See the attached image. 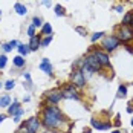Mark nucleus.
Instances as JSON below:
<instances>
[{
  "label": "nucleus",
  "mask_w": 133,
  "mask_h": 133,
  "mask_svg": "<svg viewBox=\"0 0 133 133\" xmlns=\"http://www.w3.org/2000/svg\"><path fill=\"white\" fill-rule=\"evenodd\" d=\"M25 125L28 127V130H29V132H32V133H38L41 122H40V119H38L37 116H32V118H29V119H28L26 122H25Z\"/></svg>",
  "instance_id": "nucleus-8"
},
{
  "label": "nucleus",
  "mask_w": 133,
  "mask_h": 133,
  "mask_svg": "<svg viewBox=\"0 0 133 133\" xmlns=\"http://www.w3.org/2000/svg\"><path fill=\"white\" fill-rule=\"evenodd\" d=\"M80 70H81V74H83V77H84V80H89V78L92 77V74H93V70L89 66H86V64H83Z\"/></svg>",
  "instance_id": "nucleus-15"
},
{
  "label": "nucleus",
  "mask_w": 133,
  "mask_h": 133,
  "mask_svg": "<svg viewBox=\"0 0 133 133\" xmlns=\"http://www.w3.org/2000/svg\"><path fill=\"white\" fill-rule=\"evenodd\" d=\"M6 63H8L6 55H0V69H3V67L6 66Z\"/></svg>",
  "instance_id": "nucleus-26"
},
{
  "label": "nucleus",
  "mask_w": 133,
  "mask_h": 133,
  "mask_svg": "<svg viewBox=\"0 0 133 133\" xmlns=\"http://www.w3.org/2000/svg\"><path fill=\"white\" fill-rule=\"evenodd\" d=\"M90 124H92V127H95V129H98V130H107V129H110V121L109 122H101V121L95 119L93 118L92 121H90Z\"/></svg>",
  "instance_id": "nucleus-11"
},
{
  "label": "nucleus",
  "mask_w": 133,
  "mask_h": 133,
  "mask_svg": "<svg viewBox=\"0 0 133 133\" xmlns=\"http://www.w3.org/2000/svg\"><path fill=\"white\" fill-rule=\"evenodd\" d=\"M86 133H90V130H87V132H86Z\"/></svg>",
  "instance_id": "nucleus-37"
},
{
  "label": "nucleus",
  "mask_w": 133,
  "mask_h": 133,
  "mask_svg": "<svg viewBox=\"0 0 133 133\" xmlns=\"http://www.w3.org/2000/svg\"><path fill=\"white\" fill-rule=\"evenodd\" d=\"M93 55L96 57V60L101 64V67H110V58H109L107 52H104V51H95Z\"/></svg>",
  "instance_id": "nucleus-7"
},
{
  "label": "nucleus",
  "mask_w": 133,
  "mask_h": 133,
  "mask_svg": "<svg viewBox=\"0 0 133 133\" xmlns=\"http://www.w3.org/2000/svg\"><path fill=\"white\" fill-rule=\"evenodd\" d=\"M112 133H121V132H119V130H113Z\"/></svg>",
  "instance_id": "nucleus-36"
},
{
  "label": "nucleus",
  "mask_w": 133,
  "mask_h": 133,
  "mask_svg": "<svg viewBox=\"0 0 133 133\" xmlns=\"http://www.w3.org/2000/svg\"><path fill=\"white\" fill-rule=\"evenodd\" d=\"M17 133H32V132H29V130H28V127L25 125V124H23V125L18 129V132H17Z\"/></svg>",
  "instance_id": "nucleus-29"
},
{
  "label": "nucleus",
  "mask_w": 133,
  "mask_h": 133,
  "mask_svg": "<svg viewBox=\"0 0 133 133\" xmlns=\"http://www.w3.org/2000/svg\"><path fill=\"white\" fill-rule=\"evenodd\" d=\"M46 99H48V103H49V104L57 106V104L63 99L61 89H52V90H49V92L46 93Z\"/></svg>",
  "instance_id": "nucleus-5"
},
{
  "label": "nucleus",
  "mask_w": 133,
  "mask_h": 133,
  "mask_svg": "<svg viewBox=\"0 0 133 133\" xmlns=\"http://www.w3.org/2000/svg\"><path fill=\"white\" fill-rule=\"evenodd\" d=\"M8 115L9 116H22L23 115V109L18 101H14L12 104L8 106Z\"/></svg>",
  "instance_id": "nucleus-10"
},
{
  "label": "nucleus",
  "mask_w": 133,
  "mask_h": 133,
  "mask_svg": "<svg viewBox=\"0 0 133 133\" xmlns=\"http://www.w3.org/2000/svg\"><path fill=\"white\" fill-rule=\"evenodd\" d=\"M116 11L118 12H122V6H116Z\"/></svg>",
  "instance_id": "nucleus-35"
},
{
  "label": "nucleus",
  "mask_w": 133,
  "mask_h": 133,
  "mask_svg": "<svg viewBox=\"0 0 133 133\" xmlns=\"http://www.w3.org/2000/svg\"><path fill=\"white\" fill-rule=\"evenodd\" d=\"M41 34H44V35H51V34H52V26H51V23H44V25H43Z\"/></svg>",
  "instance_id": "nucleus-20"
},
{
  "label": "nucleus",
  "mask_w": 133,
  "mask_h": 133,
  "mask_svg": "<svg viewBox=\"0 0 133 133\" xmlns=\"http://www.w3.org/2000/svg\"><path fill=\"white\" fill-rule=\"evenodd\" d=\"M51 41H52V35H46V37L40 41V48H46V46H49Z\"/></svg>",
  "instance_id": "nucleus-22"
},
{
  "label": "nucleus",
  "mask_w": 133,
  "mask_h": 133,
  "mask_svg": "<svg viewBox=\"0 0 133 133\" xmlns=\"http://www.w3.org/2000/svg\"><path fill=\"white\" fill-rule=\"evenodd\" d=\"M55 14H57L58 17H60V15H66V9H64L61 5H57V6H55Z\"/></svg>",
  "instance_id": "nucleus-23"
},
{
  "label": "nucleus",
  "mask_w": 133,
  "mask_h": 133,
  "mask_svg": "<svg viewBox=\"0 0 133 133\" xmlns=\"http://www.w3.org/2000/svg\"><path fill=\"white\" fill-rule=\"evenodd\" d=\"M61 95H63V98L64 99H75V101H78L80 99V95L77 92V87L74 86V84H66L63 89H61Z\"/></svg>",
  "instance_id": "nucleus-3"
},
{
  "label": "nucleus",
  "mask_w": 133,
  "mask_h": 133,
  "mask_svg": "<svg viewBox=\"0 0 133 133\" xmlns=\"http://www.w3.org/2000/svg\"><path fill=\"white\" fill-rule=\"evenodd\" d=\"M28 35H29V37H34V35H35V26L31 25V26L28 28Z\"/></svg>",
  "instance_id": "nucleus-28"
},
{
  "label": "nucleus",
  "mask_w": 133,
  "mask_h": 133,
  "mask_svg": "<svg viewBox=\"0 0 133 133\" xmlns=\"http://www.w3.org/2000/svg\"><path fill=\"white\" fill-rule=\"evenodd\" d=\"M14 86H15V81H14V80H8L6 83H5V89H6V90L14 89Z\"/></svg>",
  "instance_id": "nucleus-24"
},
{
  "label": "nucleus",
  "mask_w": 133,
  "mask_h": 133,
  "mask_svg": "<svg viewBox=\"0 0 133 133\" xmlns=\"http://www.w3.org/2000/svg\"><path fill=\"white\" fill-rule=\"evenodd\" d=\"M116 38L119 40V43H129L133 40V29L130 26H124L121 25L116 31Z\"/></svg>",
  "instance_id": "nucleus-2"
},
{
  "label": "nucleus",
  "mask_w": 133,
  "mask_h": 133,
  "mask_svg": "<svg viewBox=\"0 0 133 133\" xmlns=\"http://www.w3.org/2000/svg\"><path fill=\"white\" fill-rule=\"evenodd\" d=\"M14 11L18 14V15H26L28 8L25 5H22V3H15V5H14Z\"/></svg>",
  "instance_id": "nucleus-16"
},
{
  "label": "nucleus",
  "mask_w": 133,
  "mask_h": 133,
  "mask_svg": "<svg viewBox=\"0 0 133 133\" xmlns=\"http://www.w3.org/2000/svg\"><path fill=\"white\" fill-rule=\"evenodd\" d=\"M18 55H22V57H25V55H28V54L31 52V49H29V46L28 44H22V43H18Z\"/></svg>",
  "instance_id": "nucleus-18"
},
{
  "label": "nucleus",
  "mask_w": 133,
  "mask_h": 133,
  "mask_svg": "<svg viewBox=\"0 0 133 133\" xmlns=\"http://www.w3.org/2000/svg\"><path fill=\"white\" fill-rule=\"evenodd\" d=\"M103 35H104V32H95L92 37H90V40H92V43H95V41L98 40V38H101Z\"/></svg>",
  "instance_id": "nucleus-25"
},
{
  "label": "nucleus",
  "mask_w": 133,
  "mask_h": 133,
  "mask_svg": "<svg viewBox=\"0 0 133 133\" xmlns=\"http://www.w3.org/2000/svg\"><path fill=\"white\" fill-rule=\"evenodd\" d=\"M132 125H133V118H132Z\"/></svg>",
  "instance_id": "nucleus-38"
},
{
  "label": "nucleus",
  "mask_w": 133,
  "mask_h": 133,
  "mask_svg": "<svg viewBox=\"0 0 133 133\" xmlns=\"http://www.w3.org/2000/svg\"><path fill=\"white\" fill-rule=\"evenodd\" d=\"M118 46H119V40L116 38V35H107V37H104V40H103V48L106 49V52L115 51Z\"/></svg>",
  "instance_id": "nucleus-4"
},
{
  "label": "nucleus",
  "mask_w": 133,
  "mask_h": 133,
  "mask_svg": "<svg viewBox=\"0 0 133 133\" xmlns=\"http://www.w3.org/2000/svg\"><path fill=\"white\" fill-rule=\"evenodd\" d=\"M5 119H6V115H0V124H2Z\"/></svg>",
  "instance_id": "nucleus-32"
},
{
  "label": "nucleus",
  "mask_w": 133,
  "mask_h": 133,
  "mask_svg": "<svg viewBox=\"0 0 133 133\" xmlns=\"http://www.w3.org/2000/svg\"><path fill=\"white\" fill-rule=\"evenodd\" d=\"M11 104V96L9 95H2L0 96V107H8Z\"/></svg>",
  "instance_id": "nucleus-19"
},
{
  "label": "nucleus",
  "mask_w": 133,
  "mask_h": 133,
  "mask_svg": "<svg viewBox=\"0 0 133 133\" xmlns=\"http://www.w3.org/2000/svg\"><path fill=\"white\" fill-rule=\"evenodd\" d=\"M14 122H20V116H14Z\"/></svg>",
  "instance_id": "nucleus-34"
},
{
  "label": "nucleus",
  "mask_w": 133,
  "mask_h": 133,
  "mask_svg": "<svg viewBox=\"0 0 133 133\" xmlns=\"http://www.w3.org/2000/svg\"><path fill=\"white\" fill-rule=\"evenodd\" d=\"M125 95H127V86H125V84H121L119 89H118V95H116V96H118V98H124Z\"/></svg>",
  "instance_id": "nucleus-21"
},
{
  "label": "nucleus",
  "mask_w": 133,
  "mask_h": 133,
  "mask_svg": "<svg viewBox=\"0 0 133 133\" xmlns=\"http://www.w3.org/2000/svg\"><path fill=\"white\" fill-rule=\"evenodd\" d=\"M77 31H78V32H80V34H86V31H84V29H83V28H77Z\"/></svg>",
  "instance_id": "nucleus-33"
},
{
  "label": "nucleus",
  "mask_w": 133,
  "mask_h": 133,
  "mask_svg": "<svg viewBox=\"0 0 133 133\" xmlns=\"http://www.w3.org/2000/svg\"><path fill=\"white\" fill-rule=\"evenodd\" d=\"M132 29H133V28H132Z\"/></svg>",
  "instance_id": "nucleus-41"
},
{
  "label": "nucleus",
  "mask_w": 133,
  "mask_h": 133,
  "mask_svg": "<svg viewBox=\"0 0 133 133\" xmlns=\"http://www.w3.org/2000/svg\"><path fill=\"white\" fill-rule=\"evenodd\" d=\"M40 69L44 72V74H48V75H52V64L49 63V60H48V58H43V60H41Z\"/></svg>",
  "instance_id": "nucleus-13"
},
{
  "label": "nucleus",
  "mask_w": 133,
  "mask_h": 133,
  "mask_svg": "<svg viewBox=\"0 0 133 133\" xmlns=\"http://www.w3.org/2000/svg\"><path fill=\"white\" fill-rule=\"evenodd\" d=\"M40 41H41V35H34V37H31V41H29V49L31 51H37L38 48H40Z\"/></svg>",
  "instance_id": "nucleus-12"
},
{
  "label": "nucleus",
  "mask_w": 133,
  "mask_h": 133,
  "mask_svg": "<svg viewBox=\"0 0 133 133\" xmlns=\"http://www.w3.org/2000/svg\"><path fill=\"white\" fill-rule=\"evenodd\" d=\"M0 87H2V83H0Z\"/></svg>",
  "instance_id": "nucleus-40"
},
{
  "label": "nucleus",
  "mask_w": 133,
  "mask_h": 133,
  "mask_svg": "<svg viewBox=\"0 0 133 133\" xmlns=\"http://www.w3.org/2000/svg\"><path fill=\"white\" fill-rule=\"evenodd\" d=\"M122 25H124V26H130V25H133V11L132 12H127L125 15H124Z\"/></svg>",
  "instance_id": "nucleus-17"
},
{
  "label": "nucleus",
  "mask_w": 133,
  "mask_h": 133,
  "mask_svg": "<svg viewBox=\"0 0 133 133\" xmlns=\"http://www.w3.org/2000/svg\"><path fill=\"white\" fill-rule=\"evenodd\" d=\"M12 64L15 67H25V64H26V60H25L22 55H17V57H14V58H12Z\"/></svg>",
  "instance_id": "nucleus-14"
},
{
  "label": "nucleus",
  "mask_w": 133,
  "mask_h": 133,
  "mask_svg": "<svg viewBox=\"0 0 133 133\" xmlns=\"http://www.w3.org/2000/svg\"><path fill=\"white\" fill-rule=\"evenodd\" d=\"M70 84H74L75 87H83L84 84H86V80H84V77H83V74H81L80 69H75L72 74H70Z\"/></svg>",
  "instance_id": "nucleus-6"
},
{
  "label": "nucleus",
  "mask_w": 133,
  "mask_h": 133,
  "mask_svg": "<svg viewBox=\"0 0 133 133\" xmlns=\"http://www.w3.org/2000/svg\"><path fill=\"white\" fill-rule=\"evenodd\" d=\"M32 26H35V28H40L41 26L40 17H34V18H32Z\"/></svg>",
  "instance_id": "nucleus-27"
},
{
  "label": "nucleus",
  "mask_w": 133,
  "mask_h": 133,
  "mask_svg": "<svg viewBox=\"0 0 133 133\" xmlns=\"http://www.w3.org/2000/svg\"><path fill=\"white\" fill-rule=\"evenodd\" d=\"M43 5L49 8V6H51V0H43Z\"/></svg>",
  "instance_id": "nucleus-31"
},
{
  "label": "nucleus",
  "mask_w": 133,
  "mask_h": 133,
  "mask_svg": "<svg viewBox=\"0 0 133 133\" xmlns=\"http://www.w3.org/2000/svg\"><path fill=\"white\" fill-rule=\"evenodd\" d=\"M3 51H5V52H9V51H12L11 44H9V43H5V44H3Z\"/></svg>",
  "instance_id": "nucleus-30"
},
{
  "label": "nucleus",
  "mask_w": 133,
  "mask_h": 133,
  "mask_svg": "<svg viewBox=\"0 0 133 133\" xmlns=\"http://www.w3.org/2000/svg\"><path fill=\"white\" fill-rule=\"evenodd\" d=\"M41 121H43L44 127H48V129H58L61 125V122L64 121V116L57 106H48L43 109Z\"/></svg>",
  "instance_id": "nucleus-1"
},
{
  "label": "nucleus",
  "mask_w": 133,
  "mask_h": 133,
  "mask_svg": "<svg viewBox=\"0 0 133 133\" xmlns=\"http://www.w3.org/2000/svg\"><path fill=\"white\" fill-rule=\"evenodd\" d=\"M0 17H2V11H0Z\"/></svg>",
  "instance_id": "nucleus-39"
},
{
  "label": "nucleus",
  "mask_w": 133,
  "mask_h": 133,
  "mask_svg": "<svg viewBox=\"0 0 133 133\" xmlns=\"http://www.w3.org/2000/svg\"><path fill=\"white\" fill-rule=\"evenodd\" d=\"M84 64H86V66H89L93 72H96V70H99V69H101V64L98 63V60H96V57H95L93 54H89V55L84 58Z\"/></svg>",
  "instance_id": "nucleus-9"
}]
</instances>
